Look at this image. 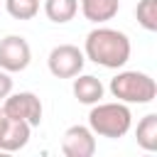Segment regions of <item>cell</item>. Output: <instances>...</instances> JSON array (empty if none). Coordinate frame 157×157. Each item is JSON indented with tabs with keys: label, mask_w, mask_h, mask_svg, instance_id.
Segmentation results:
<instances>
[{
	"label": "cell",
	"mask_w": 157,
	"mask_h": 157,
	"mask_svg": "<svg viewBox=\"0 0 157 157\" xmlns=\"http://www.w3.org/2000/svg\"><path fill=\"white\" fill-rule=\"evenodd\" d=\"M61 152L66 157H93L96 135L88 125H71L61 137Z\"/></svg>",
	"instance_id": "7"
},
{
	"label": "cell",
	"mask_w": 157,
	"mask_h": 157,
	"mask_svg": "<svg viewBox=\"0 0 157 157\" xmlns=\"http://www.w3.org/2000/svg\"><path fill=\"white\" fill-rule=\"evenodd\" d=\"M137 25L147 32H157V0H140L135 7Z\"/></svg>",
	"instance_id": "13"
},
{
	"label": "cell",
	"mask_w": 157,
	"mask_h": 157,
	"mask_svg": "<svg viewBox=\"0 0 157 157\" xmlns=\"http://www.w3.org/2000/svg\"><path fill=\"white\" fill-rule=\"evenodd\" d=\"M88 128L93 130V135L98 137H108V140H118L123 135H128V130L132 128V113L128 108V103L113 101V103H93L91 113H88Z\"/></svg>",
	"instance_id": "2"
},
{
	"label": "cell",
	"mask_w": 157,
	"mask_h": 157,
	"mask_svg": "<svg viewBox=\"0 0 157 157\" xmlns=\"http://www.w3.org/2000/svg\"><path fill=\"white\" fill-rule=\"evenodd\" d=\"M83 64L86 56L76 44H56L47 56V66L56 78H74L83 71Z\"/></svg>",
	"instance_id": "4"
},
{
	"label": "cell",
	"mask_w": 157,
	"mask_h": 157,
	"mask_svg": "<svg viewBox=\"0 0 157 157\" xmlns=\"http://www.w3.org/2000/svg\"><path fill=\"white\" fill-rule=\"evenodd\" d=\"M135 140L145 152L157 150V113H147L145 118H140L135 128Z\"/></svg>",
	"instance_id": "11"
},
{
	"label": "cell",
	"mask_w": 157,
	"mask_h": 157,
	"mask_svg": "<svg viewBox=\"0 0 157 157\" xmlns=\"http://www.w3.org/2000/svg\"><path fill=\"white\" fill-rule=\"evenodd\" d=\"M5 7L15 20H32L39 12V0H5Z\"/></svg>",
	"instance_id": "14"
},
{
	"label": "cell",
	"mask_w": 157,
	"mask_h": 157,
	"mask_svg": "<svg viewBox=\"0 0 157 157\" xmlns=\"http://www.w3.org/2000/svg\"><path fill=\"white\" fill-rule=\"evenodd\" d=\"M7 93H12V78H10V74H7V71H2V69H0V101H2Z\"/></svg>",
	"instance_id": "15"
},
{
	"label": "cell",
	"mask_w": 157,
	"mask_h": 157,
	"mask_svg": "<svg viewBox=\"0 0 157 157\" xmlns=\"http://www.w3.org/2000/svg\"><path fill=\"white\" fill-rule=\"evenodd\" d=\"M7 123H10V118H7V113H5V110H2V105H0V137H2L5 128H7Z\"/></svg>",
	"instance_id": "16"
},
{
	"label": "cell",
	"mask_w": 157,
	"mask_h": 157,
	"mask_svg": "<svg viewBox=\"0 0 157 157\" xmlns=\"http://www.w3.org/2000/svg\"><path fill=\"white\" fill-rule=\"evenodd\" d=\"M29 135H32V125L29 123L10 118V123H7V128H5V132L0 137V150L2 152H17L29 142Z\"/></svg>",
	"instance_id": "10"
},
{
	"label": "cell",
	"mask_w": 157,
	"mask_h": 157,
	"mask_svg": "<svg viewBox=\"0 0 157 157\" xmlns=\"http://www.w3.org/2000/svg\"><path fill=\"white\" fill-rule=\"evenodd\" d=\"M108 88H110L113 98H118L120 103H128V105L130 103L145 105V103H152L157 96V83L145 71H118L110 78Z\"/></svg>",
	"instance_id": "3"
},
{
	"label": "cell",
	"mask_w": 157,
	"mask_h": 157,
	"mask_svg": "<svg viewBox=\"0 0 157 157\" xmlns=\"http://www.w3.org/2000/svg\"><path fill=\"white\" fill-rule=\"evenodd\" d=\"M71 91H74L76 101L83 103V105H93V103H98V101L103 98V93H105L101 78L93 76V74H76V76H74V86H71Z\"/></svg>",
	"instance_id": "8"
},
{
	"label": "cell",
	"mask_w": 157,
	"mask_h": 157,
	"mask_svg": "<svg viewBox=\"0 0 157 157\" xmlns=\"http://www.w3.org/2000/svg\"><path fill=\"white\" fill-rule=\"evenodd\" d=\"M32 61V49L29 42L20 34H7L0 39V69L7 74L25 71Z\"/></svg>",
	"instance_id": "6"
},
{
	"label": "cell",
	"mask_w": 157,
	"mask_h": 157,
	"mask_svg": "<svg viewBox=\"0 0 157 157\" xmlns=\"http://www.w3.org/2000/svg\"><path fill=\"white\" fill-rule=\"evenodd\" d=\"M130 39L125 32L113 27H96L86 34L83 56L105 69H123L130 59Z\"/></svg>",
	"instance_id": "1"
},
{
	"label": "cell",
	"mask_w": 157,
	"mask_h": 157,
	"mask_svg": "<svg viewBox=\"0 0 157 157\" xmlns=\"http://www.w3.org/2000/svg\"><path fill=\"white\" fill-rule=\"evenodd\" d=\"M2 110L12 120H25L32 128L42 123V101L32 91H20V93H7L2 98Z\"/></svg>",
	"instance_id": "5"
},
{
	"label": "cell",
	"mask_w": 157,
	"mask_h": 157,
	"mask_svg": "<svg viewBox=\"0 0 157 157\" xmlns=\"http://www.w3.org/2000/svg\"><path fill=\"white\" fill-rule=\"evenodd\" d=\"M78 12V0H44V15L56 22V25H66L69 20H74Z\"/></svg>",
	"instance_id": "12"
},
{
	"label": "cell",
	"mask_w": 157,
	"mask_h": 157,
	"mask_svg": "<svg viewBox=\"0 0 157 157\" xmlns=\"http://www.w3.org/2000/svg\"><path fill=\"white\" fill-rule=\"evenodd\" d=\"M78 7L83 17L93 25H103L113 20L120 10V0H78Z\"/></svg>",
	"instance_id": "9"
}]
</instances>
